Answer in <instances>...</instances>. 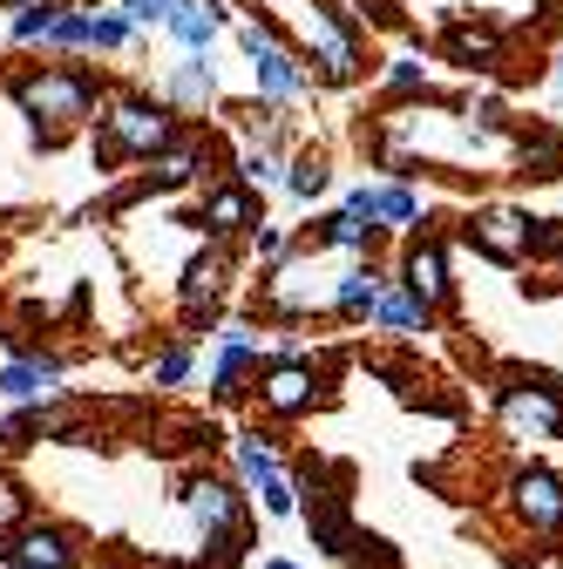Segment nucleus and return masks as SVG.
I'll return each mask as SVG.
<instances>
[{
    "label": "nucleus",
    "mask_w": 563,
    "mask_h": 569,
    "mask_svg": "<svg viewBox=\"0 0 563 569\" xmlns=\"http://www.w3.org/2000/svg\"><path fill=\"white\" fill-rule=\"evenodd\" d=\"M55 367L48 360H14V367H0V393L8 400H41V393H55Z\"/></svg>",
    "instance_id": "nucleus-6"
},
{
    "label": "nucleus",
    "mask_w": 563,
    "mask_h": 569,
    "mask_svg": "<svg viewBox=\"0 0 563 569\" xmlns=\"http://www.w3.org/2000/svg\"><path fill=\"white\" fill-rule=\"evenodd\" d=\"M122 34H129V28H122V21H109V14H102V21H96V34H89V41H96V48H116V41H122Z\"/></svg>",
    "instance_id": "nucleus-28"
},
{
    "label": "nucleus",
    "mask_w": 563,
    "mask_h": 569,
    "mask_svg": "<svg viewBox=\"0 0 563 569\" xmlns=\"http://www.w3.org/2000/svg\"><path fill=\"white\" fill-rule=\"evenodd\" d=\"M346 312H360V306H374V271H346L339 278V292H333Z\"/></svg>",
    "instance_id": "nucleus-19"
},
{
    "label": "nucleus",
    "mask_w": 563,
    "mask_h": 569,
    "mask_svg": "<svg viewBox=\"0 0 563 569\" xmlns=\"http://www.w3.org/2000/svg\"><path fill=\"white\" fill-rule=\"evenodd\" d=\"M271 569H293V562H271Z\"/></svg>",
    "instance_id": "nucleus-30"
},
{
    "label": "nucleus",
    "mask_w": 563,
    "mask_h": 569,
    "mask_svg": "<svg viewBox=\"0 0 563 569\" xmlns=\"http://www.w3.org/2000/svg\"><path fill=\"white\" fill-rule=\"evenodd\" d=\"M503 407H510V420H516V427H536V435H556V427H563L556 400H543V393H510Z\"/></svg>",
    "instance_id": "nucleus-9"
},
{
    "label": "nucleus",
    "mask_w": 563,
    "mask_h": 569,
    "mask_svg": "<svg viewBox=\"0 0 563 569\" xmlns=\"http://www.w3.org/2000/svg\"><path fill=\"white\" fill-rule=\"evenodd\" d=\"M122 8H129V21H164L170 0H122Z\"/></svg>",
    "instance_id": "nucleus-25"
},
{
    "label": "nucleus",
    "mask_w": 563,
    "mask_h": 569,
    "mask_svg": "<svg viewBox=\"0 0 563 569\" xmlns=\"http://www.w3.org/2000/svg\"><path fill=\"white\" fill-rule=\"evenodd\" d=\"M48 28H55V14H48V8H28V14L14 21V34H21V41H34V34H48Z\"/></svg>",
    "instance_id": "nucleus-24"
},
{
    "label": "nucleus",
    "mask_w": 563,
    "mask_h": 569,
    "mask_svg": "<svg viewBox=\"0 0 563 569\" xmlns=\"http://www.w3.org/2000/svg\"><path fill=\"white\" fill-rule=\"evenodd\" d=\"M218 278H225V258H218V251L197 258V264H190V284H184V299H210V292H218Z\"/></svg>",
    "instance_id": "nucleus-16"
},
{
    "label": "nucleus",
    "mask_w": 563,
    "mask_h": 569,
    "mask_svg": "<svg viewBox=\"0 0 563 569\" xmlns=\"http://www.w3.org/2000/svg\"><path fill=\"white\" fill-rule=\"evenodd\" d=\"M265 509L286 516V509H293V488H286V481H265Z\"/></svg>",
    "instance_id": "nucleus-27"
},
{
    "label": "nucleus",
    "mask_w": 563,
    "mask_h": 569,
    "mask_svg": "<svg viewBox=\"0 0 563 569\" xmlns=\"http://www.w3.org/2000/svg\"><path fill=\"white\" fill-rule=\"evenodd\" d=\"M271 177H278L271 157H245V183H271Z\"/></svg>",
    "instance_id": "nucleus-29"
},
{
    "label": "nucleus",
    "mask_w": 563,
    "mask_h": 569,
    "mask_svg": "<svg viewBox=\"0 0 563 569\" xmlns=\"http://www.w3.org/2000/svg\"><path fill=\"white\" fill-rule=\"evenodd\" d=\"M170 142V116L164 109H144V102H122L109 116V150H129V157H150Z\"/></svg>",
    "instance_id": "nucleus-1"
},
{
    "label": "nucleus",
    "mask_w": 563,
    "mask_h": 569,
    "mask_svg": "<svg viewBox=\"0 0 563 569\" xmlns=\"http://www.w3.org/2000/svg\"><path fill=\"white\" fill-rule=\"evenodd\" d=\"M89 102H96V89H89V82H76V76H34V82H21V109L55 116V122L89 116Z\"/></svg>",
    "instance_id": "nucleus-2"
},
{
    "label": "nucleus",
    "mask_w": 563,
    "mask_h": 569,
    "mask_svg": "<svg viewBox=\"0 0 563 569\" xmlns=\"http://www.w3.org/2000/svg\"><path fill=\"white\" fill-rule=\"evenodd\" d=\"M157 170H164V183H184V177L197 170V150H170V157H164Z\"/></svg>",
    "instance_id": "nucleus-23"
},
{
    "label": "nucleus",
    "mask_w": 563,
    "mask_h": 569,
    "mask_svg": "<svg viewBox=\"0 0 563 569\" xmlns=\"http://www.w3.org/2000/svg\"><path fill=\"white\" fill-rule=\"evenodd\" d=\"M238 461H245V475H251V481H278V461H271V448H265V441H245V448H238Z\"/></svg>",
    "instance_id": "nucleus-20"
},
{
    "label": "nucleus",
    "mask_w": 563,
    "mask_h": 569,
    "mask_svg": "<svg viewBox=\"0 0 563 569\" xmlns=\"http://www.w3.org/2000/svg\"><path fill=\"white\" fill-rule=\"evenodd\" d=\"M475 238L488 244V251H496V258H523V224L510 218V210H488V218H475Z\"/></svg>",
    "instance_id": "nucleus-8"
},
{
    "label": "nucleus",
    "mask_w": 563,
    "mask_h": 569,
    "mask_svg": "<svg viewBox=\"0 0 563 569\" xmlns=\"http://www.w3.org/2000/svg\"><path fill=\"white\" fill-rule=\"evenodd\" d=\"M293 190H299V197H319V190H326V163H319V157H299V163H293Z\"/></svg>",
    "instance_id": "nucleus-21"
},
{
    "label": "nucleus",
    "mask_w": 563,
    "mask_h": 569,
    "mask_svg": "<svg viewBox=\"0 0 563 569\" xmlns=\"http://www.w3.org/2000/svg\"><path fill=\"white\" fill-rule=\"evenodd\" d=\"M414 197L407 190H374V218H387V224H414Z\"/></svg>",
    "instance_id": "nucleus-18"
},
{
    "label": "nucleus",
    "mask_w": 563,
    "mask_h": 569,
    "mask_svg": "<svg viewBox=\"0 0 563 569\" xmlns=\"http://www.w3.org/2000/svg\"><path fill=\"white\" fill-rule=\"evenodd\" d=\"M34 8H41V0H34Z\"/></svg>",
    "instance_id": "nucleus-31"
},
{
    "label": "nucleus",
    "mask_w": 563,
    "mask_h": 569,
    "mask_svg": "<svg viewBox=\"0 0 563 569\" xmlns=\"http://www.w3.org/2000/svg\"><path fill=\"white\" fill-rule=\"evenodd\" d=\"M251 218V197L245 190H218V197H210V224H218V231H238Z\"/></svg>",
    "instance_id": "nucleus-14"
},
{
    "label": "nucleus",
    "mask_w": 563,
    "mask_h": 569,
    "mask_svg": "<svg viewBox=\"0 0 563 569\" xmlns=\"http://www.w3.org/2000/svg\"><path fill=\"white\" fill-rule=\"evenodd\" d=\"M516 495H523V516H530L536 529H556V522H563V481H550V475H523Z\"/></svg>",
    "instance_id": "nucleus-5"
},
{
    "label": "nucleus",
    "mask_w": 563,
    "mask_h": 569,
    "mask_svg": "<svg viewBox=\"0 0 563 569\" xmlns=\"http://www.w3.org/2000/svg\"><path fill=\"white\" fill-rule=\"evenodd\" d=\"M299 28H306V34H313V48L326 54V76H354V61H360V54H354V34H346V28L319 8V0L299 14Z\"/></svg>",
    "instance_id": "nucleus-3"
},
{
    "label": "nucleus",
    "mask_w": 563,
    "mask_h": 569,
    "mask_svg": "<svg viewBox=\"0 0 563 569\" xmlns=\"http://www.w3.org/2000/svg\"><path fill=\"white\" fill-rule=\"evenodd\" d=\"M0 556H14L21 569H68V542L55 529H34V536H21V549H0Z\"/></svg>",
    "instance_id": "nucleus-7"
},
{
    "label": "nucleus",
    "mask_w": 563,
    "mask_h": 569,
    "mask_svg": "<svg viewBox=\"0 0 563 569\" xmlns=\"http://www.w3.org/2000/svg\"><path fill=\"white\" fill-rule=\"evenodd\" d=\"M251 61H258V76H265V89H271V96H293V89H299V68H293L286 54H278L271 41H265V48H258Z\"/></svg>",
    "instance_id": "nucleus-13"
},
{
    "label": "nucleus",
    "mask_w": 563,
    "mask_h": 569,
    "mask_svg": "<svg viewBox=\"0 0 563 569\" xmlns=\"http://www.w3.org/2000/svg\"><path fill=\"white\" fill-rule=\"evenodd\" d=\"M170 89H177L184 102H210V96H218V82H210V68H197V61H190V68H177V82H170Z\"/></svg>",
    "instance_id": "nucleus-17"
},
{
    "label": "nucleus",
    "mask_w": 563,
    "mask_h": 569,
    "mask_svg": "<svg viewBox=\"0 0 563 569\" xmlns=\"http://www.w3.org/2000/svg\"><path fill=\"white\" fill-rule=\"evenodd\" d=\"M170 34L184 41V48H204L210 34H218V21H225V8H218V0H170Z\"/></svg>",
    "instance_id": "nucleus-4"
},
{
    "label": "nucleus",
    "mask_w": 563,
    "mask_h": 569,
    "mask_svg": "<svg viewBox=\"0 0 563 569\" xmlns=\"http://www.w3.org/2000/svg\"><path fill=\"white\" fill-rule=\"evenodd\" d=\"M306 393H313V380H306V367H278V373L265 380V400H271L278 413H293V407H306Z\"/></svg>",
    "instance_id": "nucleus-11"
},
{
    "label": "nucleus",
    "mask_w": 563,
    "mask_h": 569,
    "mask_svg": "<svg viewBox=\"0 0 563 569\" xmlns=\"http://www.w3.org/2000/svg\"><path fill=\"white\" fill-rule=\"evenodd\" d=\"M442 284H448V278H442V251H435V244H421V251L407 258V292H414L421 306H428V299L442 292Z\"/></svg>",
    "instance_id": "nucleus-10"
},
{
    "label": "nucleus",
    "mask_w": 563,
    "mask_h": 569,
    "mask_svg": "<svg viewBox=\"0 0 563 569\" xmlns=\"http://www.w3.org/2000/svg\"><path fill=\"white\" fill-rule=\"evenodd\" d=\"M190 509H197V522H204V529H225V522H231V488H218V481L190 488Z\"/></svg>",
    "instance_id": "nucleus-12"
},
{
    "label": "nucleus",
    "mask_w": 563,
    "mask_h": 569,
    "mask_svg": "<svg viewBox=\"0 0 563 569\" xmlns=\"http://www.w3.org/2000/svg\"><path fill=\"white\" fill-rule=\"evenodd\" d=\"M14 516H21V495H14V481H0V529H14Z\"/></svg>",
    "instance_id": "nucleus-26"
},
{
    "label": "nucleus",
    "mask_w": 563,
    "mask_h": 569,
    "mask_svg": "<svg viewBox=\"0 0 563 569\" xmlns=\"http://www.w3.org/2000/svg\"><path fill=\"white\" fill-rule=\"evenodd\" d=\"M374 299H381V319L394 332H414L421 326V299H407V292H374Z\"/></svg>",
    "instance_id": "nucleus-15"
},
{
    "label": "nucleus",
    "mask_w": 563,
    "mask_h": 569,
    "mask_svg": "<svg viewBox=\"0 0 563 569\" xmlns=\"http://www.w3.org/2000/svg\"><path fill=\"white\" fill-rule=\"evenodd\" d=\"M326 238H333V244H346V251H360V244H367V224H360V218H346V210H339V218L326 224Z\"/></svg>",
    "instance_id": "nucleus-22"
}]
</instances>
